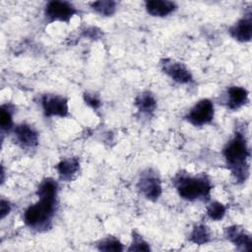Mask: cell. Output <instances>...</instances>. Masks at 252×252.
<instances>
[{"label":"cell","instance_id":"cell-1","mask_svg":"<svg viewBox=\"0 0 252 252\" xmlns=\"http://www.w3.org/2000/svg\"><path fill=\"white\" fill-rule=\"evenodd\" d=\"M57 184L47 178L39 185L37 194L39 201L29 207L24 215L25 222L32 228H47L54 214Z\"/></svg>","mask_w":252,"mask_h":252},{"label":"cell","instance_id":"cell-2","mask_svg":"<svg viewBox=\"0 0 252 252\" xmlns=\"http://www.w3.org/2000/svg\"><path fill=\"white\" fill-rule=\"evenodd\" d=\"M223 155L235 178L240 182L244 181L248 175L249 151L242 134L236 133L235 137L224 148Z\"/></svg>","mask_w":252,"mask_h":252},{"label":"cell","instance_id":"cell-3","mask_svg":"<svg viewBox=\"0 0 252 252\" xmlns=\"http://www.w3.org/2000/svg\"><path fill=\"white\" fill-rule=\"evenodd\" d=\"M176 188L183 199L194 201L208 197L212 186L206 176H181L176 180Z\"/></svg>","mask_w":252,"mask_h":252},{"label":"cell","instance_id":"cell-4","mask_svg":"<svg viewBox=\"0 0 252 252\" xmlns=\"http://www.w3.org/2000/svg\"><path fill=\"white\" fill-rule=\"evenodd\" d=\"M214 117V105L210 99H202L195 104L187 115V119L195 126L210 123Z\"/></svg>","mask_w":252,"mask_h":252},{"label":"cell","instance_id":"cell-5","mask_svg":"<svg viewBox=\"0 0 252 252\" xmlns=\"http://www.w3.org/2000/svg\"><path fill=\"white\" fill-rule=\"evenodd\" d=\"M138 187L140 191L150 200H157L161 193V186L158 175L149 169L142 173Z\"/></svg>","mask_w":252,"mask_h":252},{"label":"cell","instance_id":"cell-6","mask_svg":"<svg viewBox=\"0 0 252 252\" xmlns=\"http://www.w3.org/2000/svg\"><path fill=\"white\" fill-rule=\"evenodd\" d=\"M76 13L72 4L66 1H51L47 4L45 15L51 21L68 22Z\"/></svg>","mask_w":252,"mask_h":252},{"label":"cell","instance_id":"cell-7","mask_svg":"<svg viewBox=\"0 0 252 252\" xmlns=\"http://www.w3.org/2000/svg\"><path fill=\"white\" fill-rule=\"evenodd\" d=\"M42 107L46 116L64 117L68 114L67 99L63 96L46 94L42 97Z\"/></svg>","mask_w":252,"mask_h":252},{"label":"cell","instance_id":"cell-8","mask_svg":"<svg viewBox=\"0 0 252 252\" xmlns=\"http://www.w3.org/2000/svg\"><path fill=\"white\" fill-rule=\"evenodd\" d=\"M162 69L174 81L180 84L188 83L192 79L189 70L181 63L165 59L162 61Z\"/></svg>","mask_w":252,"mask_h":252},{"label":"cell","instance_id":"cell-9","mask_svg":"<svg viewBox=\"0 0 252 252\" xmlns=\"http://www.w3.org/2000/svg\"><path fill=\"white\" fill-rule=\"evenodd\" d=\"M225 235L232 243L240 247L242 250L250 251L252 249L251 236L238 226H230L225 230Z\"/></svg>","mask_w":252,"mask_h":252},{"label":"cell","instance_id":"cell-10","mask_svg":"<svg viewBox=\"0 0 252 252\" xmlns=\"http://www.w3.org/2000/svg\"><path fill=\"white\" fill-rule=\"evenodd\" d=\"M230 34L239 41H249L252 36L251 14L237 22L230 30Z\"/></svg>","mask_w":252,"mask_h":252},{"label":"cell","instance_id":"cell-11","mask_svg":"<svg viewBox=\"0 0 252 252\" xmlns=\"http://www.w3.org/2000/svg\"><path fill=\"white\" fill-rule=\"evenodd\" d=\"M146 8L149 14L155 17H164L173 12L176 8L175 4L166 0H153L146 2Z\"/></svg>","mask_w":252,"mask_h":252},{"label":"cell","instance_id":"cell-12","mask_svg":"<svg viewBox=\"0 0 252 252\" xmlns=\"http://www.w3.org/2000/svg\"><path fill=\"white\" fill-rule=\"evenodd\" d=\"M15 134L19 143L25 147H33L37 144V133L27 124L17 126Z\"/></svg>","mask_w":252,"mask_h":252},{"label":"cell","instance_id":"cell-13","mask_svg":"<svg viewBox=\"0 0 252 252\" xmlns=\"http://www.w3.org/2000/svg\"><path fill=\"white\" fill-rule=\"evenodd\" d=\"M227 107L230 109H237L246 103L248 99L247 91L240 87H231L227 90Z\"/></svg>","mask_w":252,"mask_h":252},{"label":"cell","instance_id":"cell-14","mask_svg":"<svg viewBox=\"0 0 252 252\" xmlns=\"http://www.w3.org/2000/svg\"><path fill=\"white\" fill-rule=\"evenodd\" d=\"M57 169L61 178L71 179L79 169V160L76 158L64 159L58 163Z\"/></svg>","mask_w":252,"mask_h":252},{"label":"cell","instance_id":"cell-15","mask_svg":"<svg viewBox=\"0 0 252 252\" xmlns=\"http://www.w3.org/2000/svg\"><path fill=\"white\" fill-rule=\"evenodd\" d=\"M136 105L143 112H151L156 107V100L150 93H143L137 96Z\"/></svg>","mask_w":252,"mask_h":252},{"label":"cell","instance_id":"cell-16","mask_svg":"<svg viewBox=\"0 0 252 252\" xmlns=\"http://www.w3.org/2000/svg\"><path fill=\"white\" fill-rule=\"evenodd\" d=\"M190 238L194 243L204 244L210 240V233L205 225H197L194 227Z\"/></svg>","mask_w":252,"mask_h":252},{"label":"cell","instance_id":"cell-17","mask_svg":"<svg viewBox=\"0 0 252 252\" xmlns=\"http://www.w3.org/2000/svg\"><path fill=\"white\" fill-rule=\"evenodd\" d=\"M92 7L103 16H111L115 12V2L113 1H96L92 3Z\"/></svg>","mask_w":252,"mask_h":252},{"label":"cell","instance_id":"cell-18","mask_svg":"<svg viewBox=\"0 0 252 252\" xmlns=\"http://www.w3.org/2000/svg\"><path fill=\"white\" fill-rule=\"evenodd\" d=\"M98 249L101 251H122L123 246L116 238L108 237L98 244Z\"/></svg>","mask_w":252,"mask_h":252},{"label":"cell","instance_id":"cell-19","mask_svg":"<svg viewBox=\"0 0 252 252\" xmlns=\"http://www.w3.org/2000/svg\"><path fill=\"white\" fill-rule=\"evenodd\" d=\"M224 214H225V208L222 204L219 202H214L208 207V216L214 220H219L222 219Z\"/></svg>","mask_w":252,"mask_h":252},{"label":"cell","instance_id":"cell-20","mask_svg":"<svg viewBox=\"0 0 252 252\" xmlns=\"http://www.w3.org/2000/svg\"><path fill=\"white\" fill-rule=\"evenodd\" d=\"M130 251H149L150 250V247L148 246L147 242L144 241V239L136 234L135 232L133 233V244L132 246L129 248Z\"/></svg>","mask_w":252,"mask_h":252},{"label":"cell","instance_id":"cell-21","mask_svg":"<svg viewBox=\"0 0 252 252\" xmlns=\"http://www.w3.org/2000/svg\"><path fill=\"white\" fill-rule=\"evenodd\" d=\"M0 121H1V127L2 129H10L12 126V116L8 109L5 107H1L0 110Z\"/></svg>","mask_w":252,"mask_h":252},{"label":"cell","instance_id":"cell-22","mask_svg":"<svg viewBox=\"0 0 252 252\" xmlns=\"http://www.w3.org/2000/svg\"><path fill=\"white\" fill-rule=\"evenodd\" d=\"M85 99H86L87 103L90 104V105H91L92 107H94V108H97V107L100 105V102H99L98 98H96L94 95L86 94H85Z\"/></svg>","mask_w":252,"mask_h":252},{"label":"cell","instance_id":"cell-23","mask_svg":"<svg viewBox=\"0 0 252 252\" xmlns=\"http://www.w3.org/2000/svg\"><path fill=\"white\" fill-rule=\"evenodd\" d=\"M10 212V205L5 200L1 201V218L3 219Z\"/></svg>","mask_w":252,"mask_h":252}]
</instances>
